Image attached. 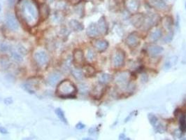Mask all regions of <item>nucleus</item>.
Returning <instances> with one entry per match:
<instances>
[{
  "instance_id": "f257e3e1",
  "label": "nucleus",
  "mask_w": 186,
  "mask_h": 140,
  "mask_svg": "<svg viewBox=\"0 0 186 140\" xmlns=\"http://www.w3.org/2000/svg\"><path fill=\"white\" fill-rule=\"evenodd\" d=\"M18 9L23 20L28 26L32 27L38 23L40 18L39 9L35 0H20Z\"/></svg>"
},
{
  "instance_id": "f03ea898",
  "label": "nucleus",
  "mask_w": 186,
  "mask_h": 140,
  "mask_svg": "<svg viewBox=\"0 0 186 140\" xmlns=\"http://www.w3.org/2000/svg\"><path fill=\"white\" fill-rule=\"evenodd\" d=\"M77 89L74 84L69 80H64L57 87L56 94L60 98H73L76 93Z\"/></svg>"
},
{
  "instance_id": "7ed1b4c3",
  "label": "nucleus",
  "mask_w": 186,
  "mask_h": 140,
  "mask_svg": "<svg viewBox=\"0 0 186 140\" xmlns=\"http://www.w3.org/2000/svg\"><path fill=\"white\" fill-rule=\"evenodd\" d=\"M131 74L129 72H121L118 73L114 78L116 85L121 88H127L129 85V79Z\"/></svg>"
},
{
  "instance_id": "20e7f679",
  "label": "nucleus",
  "mask_w": 186,
  "mask_h": 140,
  "mask_svg": "<svg viewBox=\"0 0 186 140\" xmlns=\"http://www.w3.org/2000/svg\"><path fill=\"white\" fill-rule=\"evenodd\" d=\"M125 59V53L122 49H118L115 51L113 56V62L115 67L120 68L123 66Z\"/></svg>"
},
{
  "instance_id": "39448f33",
  "label": "nucleus",
  "mask_w": 186,
  "mask_h": 140,
  "mask_svg": "<svg viewBox=\"0 0 186 140\" xmlns=\"http://www.w3.org/2000/svg\"><path fill=\"white\" fill-rule=\"evenodd\" d=\"M141 39L136 32H132L127 36L125 39V43L129 48H136L140 44Z\"/></svg>"
},
{
  "instance_id": "423d86ee",
  "label": "nucleus",
  "mask_w": 186,
  "mask_h": 140,
  "mask_svg": "<svg viewBox=\"0 0 186 140\" xmlns=\"http://www.w3.org/2000/svg\"><path fill=\"white\" fill-rule=\"evenodd\" d=\"M6 25L9 30L16 31L19 28V24L17 20V19L13 14L11 13H8L6 16Z\"/></svg>"
},
{
  "instance_id": "0eeeda50",
  "label": "nucleus",
  "mask_w": 186,
  "mask_h": 140,
  "mask_svg": "<svg viewBox=\"0 0 186 140\" xmlns=\"http://www.w3.org/2000/svg\"><path fill=\"white\" fill-rule=\"evenodd\" d=\"M35 59L38 64L40 66H44L48 62V55L44 50H38L35 54Z\"/></svg>"
},
{
  "instance_id": "6e6552de",
  "label": "nucleus",
  "mask_w": 186,
  "mask_h": 140,
  "mask_svg": "<svg viewBox=\"0 0 186 140\" xmlns=\"http://www.w3.org/2000/svg\"><path fill=\"white\" fill-rule=\"evenodd\" d=\"M125 6L127 10L132 13H136L140 7L139 0H125Z\"/></svg>"
},
{
  "instance_id": "1a4fd4ad",
  "label": "nucleus",
  "mask_w": 186,
  "mask_h": 140,
  "mask_svg": "<svg viewBox=\"0 0 186 140\" xmlns=\"http://www.w3.org/2000/svg\"><path fill=\"white\" fill-rule=\"evenodd\" d=\"M159 18L158 16L155 15V14L151 13V14H147L146 16H145V20H144V27L145 29H149L157 23L158 22V19Z\"/></svg>"
},
{
  "instance_id": "9d476101",
  "label": "nucleus",
  "mask_w": 186,
  "mask_h": 140,
  "mask_svg": "<svg viewBox=\"0 0 186 140\" xmlns=\"http://www.w3.org/2000/svg\"><path fill=\"white\" fill-rule=\"evenodd\" d=\"M145 16L142 13H134L131 18V23L133 26L137 28H140L144 25Z\"/></svg>"
},
{
  "instance_id": "9b49d317",
  "label": "nucleus",
  "mask_w": 186,
  "mask_h": 140,
  "mask_svg": "<svg viewBox=\"0 0 186 140\" xmlns=\"http://www.w3.org/2000/svg\"><path fill=\"white\" fill-rule=\"evenodd\" d=\"M105 90V87L104 85L100 83L94 87L91 91V95L95 99H100L104 93Z\"/></svg>"
},
{
  "instance_id": "f8f14e48",
  "label": "nucleus",
  "mask_w": 186,
  "mask_h": 140,
  "mask_svg": "<svg viewBox=\"0 0 186 140\" xmlns=\"http://www.w3.org/2000/svg\"><path fill=\"white\" fill-rule=\"evenodd\" d=\"M164 49L160 46L155 45V44H151L148 46V49H147V51L149 55L151 57H156L161 54L163 52Z\"/></svg>"
},
{
  "instance_id": "ddd939ff",
  "label": "nucleus",
  "mask_w": 186,
  "mask_h": 140,
  "mask_svg": "<svg viewBox=\"0 0 186 140\" xmlns=\"http://www.w3.org/2000/svg\"><path fill=\"white\" fill-rule=\"evenodd\" d=\"M84 54L83 50L76 49L73 54V62L76 65H82L84 62Z\"/></svg>"
},
{
  "instance_id": "4468645a",
  "label": "nucleus",
  "mask_w": 186,
  "mask_h": 140,
  "mask_svg": "<svg viewBox=\"0 0 186 140\" xmlns=\"http://www.w3.org/2000/svg\"><path fill=\"white\" fill-rule=\"evenodd\" d=\"M61 74L58 72H52L48 77L47 81L48 83L51 86H55L56 84L58 83V81L61 79Z\"/></svg>"
},
{
  "instance_id": "2eb2a0df",
  "label": "nucleus",
  "mask_w": 186,
  "mask_h": 140,
  "mask_svg": "<svg viewBox=\"0 0 186 140\" xmlns=\"http://www.w3.org/2000/svg\"><path fill=\"white\" fill-rule=\"evenodd\" d=\"M94 46L98 50L99 52L102 53L108 49V42L104 39H98L96 40L94 43Z\"/></svg>"
},
{
  "instance_id": "dca6fc26",
  "label": "nucleus",
  "mask_w": 186,
  "mask_h": 140,
  "mask_svg": "<svg viewBox=\"0 0 186 140\" xmlns=\"http://www.w3.org/2000/svg\"><path fill=\"white\" fill-rule=\"evenodd\" d=\"M99 32L101 35H106L108 32V24L106 23V20L104 17H101L99 20L97 24Z\"/></svg>"
},
{
  "instance_id": "f3484780",
  "label": "nucleus",
  "mask_w": 186,
  "mask_h": 140,
  "mask_svg": "<svg viewBox=\"0 0 186 140\" xmlns=\"http://www.w3.org/2000/svg\"><path fill=\"white\" fill-rule=\"evenodd\" d=\"M86 33L88 37L92 38L97 37L100 35L97 28V24L95 23H91L90 25L88 26V28H87Z\"/></svg>"
},
{
  "instance_id": "a211bd4d",
  "label": "nucleus",
  "mask_w": 186,
  "mask_h": 140,
  "mask_svg": "<svg viewBox=\"0 0 186 140\" xmlns=\"http://www.w3.org/2000/svg\"><path fill=\"white\" fill-rule=\"evenodd\" d=\"M150 4L153 8L159 11L165 10L167 7L165 0H150Z\"/></svg>"
},
{
  "instance_id": "6ab92c4d",
  "label": "nucleus",
  "mask_w": 186,
  "mask_h": 140,
  "mask_svg": "<svg viewBox=\"0 0 186 140\" xmlns=\"http://www.w3.org/2000/svg\"><path fill=\"white\" fill-rule=\"evenodd\" d=\"M162 35V31L160 28H156L149 35V41L151 42H155L161 38Z\"/></svg>"
},
{
  "instance_id": "aec40b11",
  "label": "nucleus",
  "mask_w": 186,
  "mask_h": 140,
  "mask_svg": "<svg viewBox=\"0 0 186 140\" xmlns=\"http://www.w3.org/2000/svg\"><path fill=\"white\" fill-rule=\"evenodd\" d=\"M69 25L71 30L76 31V32H80V31H82L84 29L83 24L80 23L79 21L75 20V19L70 20Z\"/></svg>"
},
{
  "instance_id": "412c9836",
  "label": "nucleus",
  "mask_w": 186,
  "mask_h": 140,
  "mask_svg": "<svg viewBox=\"0 0 186 140\" xmlns=\"http://www.w3.org/2000/svg\"><path fill=\"white\" fill-rule=\"evenodd\" d=\"M162 25L164 28H165L166 30L169 31V32L172 31V28L173 25V21L172 18L168 16H165L162 20Z\"/></svg>"
},
{
  "instance_id": "4be33fe9",
  "label": "nucleus",
  "mask_w": 186,
  "mask_h": 140,
  "mask_svg": "<svg viewBox=\"0 0 186 140\" xmlns=\"http://www.w3.org/2000/svg\"><path fill=\"white\" fill-rule=\"evenodd\" d=\"M83 75L87 77L93 76L96 74V70L95 69V67L92 66V65L86 64L85 66H83Z\"/></svg>"
},
{
  "instance_id": "5701e85b",
  "label": "nucleus",
  "mask_w": 186,
  "mask_h": 140,
  "mask_svg": "<svg viewBox=\"0 0 186 140\" xmlns=\"http://www.w3.org/2000/svg\"><path fill=\"white\" fill-rule=\"evenodd\" d=\"M10 52H11V57L15 60V61L18 62H20L23 61V55L16 49H16H11Z\"/></svg>"
},
{
  "instance_id": "b1692460",
  "label": "nucleus",
  "mask_w": 186,
  "mask_h": 140,
  "mask_svg": "<svg viewBox=\"0 0 186 140\" xmlns=\"http://www.w3.org/2000/svg\"><path fill=\"white\" fill-rule=\"evenodd\" d=\"M112 80V76L111 75H110L109 74H106V73H103L100 74L99 76L98 81L99 83L102 84V85H105V84H107L108 83Z\"/></svg>"
},
{
  "instance_id": "393cba45",
  "label": "nucleus",
  "mask_w": 186,
  "mask_h": 140,
  "mask_svg": "<svg viewBox=\"0 0 186 140\" xmlns=\"http://www.w3.org/2000/svg\"><path fill=\"white\" fill-rule=\"evenodd\" d=\"M71 74L74 76V78L77 81H81L83 78V71L78 68H74L71 69Z\"/></svg>"
},
{
  "instance_id": "a878e982",
  "label": "nucleus",
  "mask_w": 186,
  "mask_h": 140,
  "mask_svg": "<svg viewBox=\"0 0 186 140\" xmlns=\"http://www.w3.org/2000/svg\"><path fill=\"white\" fill-rule=\"evenodd\" d=\"M55 113H56L57 116L59 118V119L61 120L62 122H63L65 124H67V120L66 119V116H65V115H64V112H63V110H62L61 108L55 109Z\"/></svg>"
},
{
  "instance_id": "bb28decb",
  "label": "nucleus",
  "mask_w": 186,
  "mask_h": 140,
  "mask_svg": "<svg viewBox=\"0 0 186 140\" xmlns=\"http://www.w3.org/2000/svg\"><path fill=\"white\" fill-rule=\"evenodd\" d=\"M35 86L36 83L33 84L32 83H31V82L27 81L23 85V88L25 89L27 93L30 94H34L35 93Z\"/></svg>"
},
{
  "instance_id": "cd10ccee",
  "label": "nucleus",
  "mask_w": 186,
  "mask_h": 140,
  "mask_svg": "<svg viewBox=\"0 0 186 140\" xmlns=\"http://www.w3.org/2000/svg\"><path fill=\"white\" fill-rule=\"evenodd\" d=\"M74 11L77 15L82 17L84 15V4L78 3L74 6Z\"/></svg>"
},
{
  "instance_id": "c85d7f7f",
  "label": "nucleus",
  "mask_w": 186,
  "mask_h": 140,
  "mask_svg": "<svg viewBox=\"0 0 186 140\" xmlns=\"http://www.w3.org/2000/svg\"><path fill=\"white\" fill-rule=\"evenodd\" d=\"M180 129L182 132L186 130V115L185 113H181L180 116Z\"/></svg>"
},
{
  "instance_id": "c756f323",
  "label": "nucleus",
  "mask_w": 186,
  "mask_h": 140,
  "mask_svg": "<svg viewBox=\"0 0 186 140\" xmlns=\"http://www.w3.org/2000/svg\"><path fill=\"white\" fill-rule=\"evenodd\" d=\"M86 57H87V59H88V60H90V61L93 60L96 57V53L95 50L92 49H89L88 50V51H87Z\"/></svg>"
},
{
  "instance_id": "7c9ffc66",
  "label": "nucleus",
  "mask_w": 186,
  "mask_h": 140,
  "mask_svg": "<svg viewBox=\"0 0 186 140\" xmlns=\"http://www.w3.org/2000/svg\"><path fill=\"white\" fill-rule=\"evenodd\" d=\"M148 118L149 120L150 123H151L153 126H155V125L157 124V123H158V118L153 113H149L148 115Z\"/></svg>"
},
{
  "instance_id": "2f4dec72",
  "label": "nucleus",
  "mask_w": 186,
  "mask_h": 140,
  "mask_svg": "<svg viewBox=\"0 0 186 140\" xmlns=\"http://www.w3.org/2000/svg\"><path fill=\"white\" fill-rule=\"evenodd\" d=\"M39 14L40 16H45V18H47L49 14V11H48V7L46 5H43L42 7H41V9L39 10Z\"/></svg>"
},
{
  "instance_id": "473e14b6",
  "label": "nucleus",
  "mask_w": 186,
  "mask_h": 140,
  "mask_svg": "<svg viewBox=\"0 0 186 140\" xmlns=\"http://www.w3.org/2000/svg\"><path fill=\"white\" fill-rule=\"evenodd\" d=\"M79 91L80 93L85 95L88 93V86L86 83H81L79 85Z\"/></svg>"
},
{
  "instance_id": "72a5a7b5",
  "label": "nucleus",
  "mask_w": 186,
  "mask_h": 140,
  "mask_svg": "<svg viewBox=\"0 0 186 140\" xmlns=\"http://www.w3.org/2000/svg\"><path fill=\"white\" fill-rule=\"evenodd\" d=\"M11 46L9 44H7L6 43H0V50L2 52H7L10 51L11 50Z\"/></svg>"
},
{
  "instance_id": "f704fd0d",
  "label": "nucleus",
  "mask_w": 186,
  "mask_h": 140,
  "mask_svg": "<svg viewBox=\"0 0 186 140\" xmlns=\"http://www.w3.org/2000/svg\"><path fill=\"white\" fill-rule=\"evenodd\" d=\"M72 61H73V59H71V57H67V58L65 60V61L64 62L63 67H64L65 69H68L71 67V65L72 64Z\"/></svg>"
},
{
  "instance_id": "c9c22d12",
  "label": "nucleus",
  "mask_w": 186,
  "mask_h": 140,
  "mask_svg": "<svg viewBox=\"0 0 186 140\" xmlns=\"http://www.w3.org/2000/svg\"><path fill=\"white\" fill-rule=\"evenodd\" d=\"M0 63H1L2 67L4 69H7L10 66V62L7 58H2L1 60H0Z\"/></svg>"
},
{
  "instance_id": "e433bc0d",
  "label": "nucleus",
  "mask_w": 186,
  "mask_h": 140,
  "mask_svg": "<svg viewBox=\"0 0 186 140\" xmlns=\"http://www.w3.org/2000/svg\"><path fill=\"white\" fill-rule=\"evenodd\" d=\"M173 36V32H172V31H170V32H169L168 35L166 36V37H165V39H164V41H165V43H170L171 42V41L172 40Z\"/></svg>"
},
{
  "instance_id": "4c0bfd02",
  "label": "nucleus",
  "mask_w": 186,
  "mask_h": 140,
  "mask_svg": "<svg viewBox=\"0 0 186 140\" xmlns=\"http://www.w3.org/2000/svg\"><path fill=\"white\" fill-rule=\"evenodd\" d=\"M4 102L6 105H11L12 103L13 102V99H12L11 98L9 97V98H6L5 99H4Z\"/></svg>"
},
{
  "instance_id": "58836bf2",
  "label": "nucleus",
  "mask_w": 186,
  "mask_h": 140,
  "mask_svg": "<svg viewBox=\"0 0 186 140\" xmlns=\"http://www.w3.org/2000/svg\"><path fill=\"white\" fill-rule=\"evenodd\" d=\"M85 127H86V125L83 123H82L81 122H79L78 123H77L76 125V128L78 130H82V129L85 128Z\"/></svg>"
},
{
  "instance_id": "ea45409f",
  "label": "nucleus",
  "mask_w": 186,
  "mask_h": 140,
  "mask_svg": "<svg viewBox=\"0 0 186 140\" xmlns=\"http://www.w3.org/2000/svg\"><path fill=\"white\" fill-rule=\"evenodd\" d=\"M0 133L2 134H7L8 133V130L3 126H0Z\"/></svg>"
},
{
  "instance_id": "a19ab883",
  "label": "nucleus",
  "mask_w": 186,
  "mask_h": 140,
  "mask_svg": "<svg viewBox=\"0 0 186 140\" xmlns=\"http://www.w3.org/2000/svg\"><path fill=\"white\" fill-rule=\"evenodd\" d=\"M96 132H97V130H96L95 127H91V128L89 130V133L91 134H95Z\"/></svg>"
},
{
  "instance_id": "79ce46f5",
  "label": "nucleus",
  "mask_w": 186,
  "mask_h": 140,
  "mask_svg": "<svg viewBox=\"0 0 186 140\" xmlns=\"http://www.w3.org/2000/svg\"><path fill=\"white\" fill-rule=\"evenodd\" d=\"M133 114H134V112H132L129 116H128L126 118V119H125V122L126 123V122H127V121H129V119H132V117L133 116Z\"/></svg>"
},
{
  "instance_id": "37998d69",
  "label": "nucleus",
  "mask_w": 186,
  "mask_h": 140,
  "mask_svg": "<svg viewBox=\"0 0 186 140\" xmlns=\"http://www.w3.org/2000/svg\"><path fill=\"white\" fill-rule=\"evenodd\" d=\"M9 2V4H10L11 6L13 5V4H14V3H15V0H8Z\"/></svg>"
},
{
  "instance_id": "c03bdc74",
  "label": "nucleus",
  "mask_w": 186,
  "mask_h": 140,
  "mask_svg": "<svg viewBox=\"0 0 186 140\" xmlns=\"http://www.w3.org/2000/svg\"><path fill=\"white\" fill-rule=\"evenodd\" d=\"M83 140H94V139L90 138V137H85V138L83 139Z\"/></svg>"
},
{
  "instance_id": "a18cd8bd",
  "label": "nucleus",
  "mask_w": 186,
  "mask_h": 140,
  "mask_svg": "<svg viewBox=\"0 0 186 140\" xmlns=\"http://www.w3.org/2000/svg\"><path fill=\"white\" fill-rule=\"evenodd\" d=\"M23 140H33V139H31V138H30V137H26V138L23 139Z\"/></svg>"
},
{
  "instance_id": "49530a36",
  "label": "nucleus",
  "mask_w": 186,
  "mask_h": 140,
  "mask_svg": "<svg viewBox=\"0 0 186 140\" xmlns=\"http://www.w3.org/2000/svg\"><path fill=\"white\" fill-rule=\"evenodd\" d=\"M122 140H130V139H129V138H128V137H125V138L123 139H122Z\"/></svg>"
},
{
  "instance_id": "de8ad7c7",
  "label": "nucleus",
  "mask_w": 186,
  "mask_h": 140,
  "mask_svg": "<svg viewBox=\"0 0 186 140\" xmlns=\"http://www.w3.org/2000/svg\"><path fill=\"white\" fill-rule=\"evenodd\" d=\"M185 8H186V4H185Z\"/></svg>"
},
{
  "instance_id": "09e8293b",
  "label": "nucleus",
  "mask_w": 186,
  "mask_h": 140,
  "mask_svg": "<svg viewBox=\"0 0 186 140\" xmlns=\"http://www.w3.org/2000/svg\"><path fill=\"white\" fill-rule=\"evenodd\" d=\"M165 1H166V0H165Z\"/></svg>"
}]
</instances>
